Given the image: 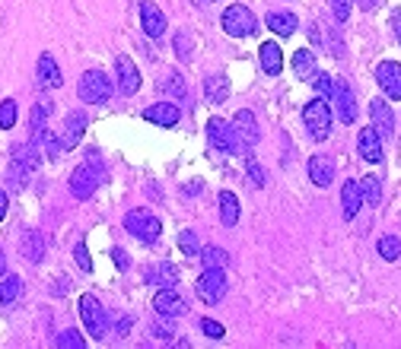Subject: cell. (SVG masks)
Returning <instances> with one entry per match:
<instances>
[{
    "instance_id": "cell-9",
    "label": "cell",
    "mask_w": 401,
    "mask_h": 349,
    "mask_svg": "<svg viewBox=\"0 0 401 349\" xmlns=\"http://www.w3.org/2000/svg\"><path fill=\"white\" fill-rule=\"evenodd\" d=\"M207 140L214 149H220V153H239V143H236V131L229 121L223 118H210L207 121Z\"/></svg>"
},
{
    "instance_id": "cell-42",
    "label": "cell",
    "mask_w": 401,
    "mask_h": 349,
    "mask_svg": "<svg viewBox=\"0 0 401 349\" xmlns=\"http://www.w3.org/2000/svg\"><path fill=\"white\" fill-rule=\"evenodd\" d=\"M73 257H77L80 270H83V273H93V261H90V251H86V245H83V242H77V245H73Z\"/></svg>"
},
{
    "instance_id": "cell-4",
    "label": "cell",
    "mask_w": 401,
    "mask_h": 349,
    "mask_svg": "<svg viewBox=\"0 0 401 349\" xmlns=\"http://www.w3.org/2000/svg\"><path fill=\"white\" fill-rule=\"evenodd\" d=\"M80 318H83V324H86V333H90L93 340H105L108 333V314H105V308H102V302L96 296H80Z\"/></svg>"
},
{
    "instance_id": "cell-47",
    "label": "cell",
    "mask_w": 401,
    "mask_h": 349,
    "mask_svg": "<svg viewBox=\"0 0 401 349\" xmlns=\"http://www.w3.org/2000/svg\"><path fill=\"white\" fill-rule=\"evenodd\" d=\"M67 283H71V279H67V276H58V286H54V296H64V292L71 289V286H67Z\"/></svg>"
},
{
    "instance_id": "cell-13",
    "label": "cell",
    "mask_w": 401,
    "mask_h": 349,
    "mask_svg": "<svg viewBox=\"0 0 401 349\" xmlns=\"http://www.w3.org/2000/svg\"><path fill=\"white\" fill-rule=\"evenodd\" d=\"M376 83L382 86V92L389 95V99L401 102V64H395V60H382V64L376 67Z\"/></svg>"
},
{
    "instance_id": "cell-36",
    "label": "cell",
    "mask_w": 401,
    "mask_h": 349,
    "mask_svg": "<svg viewBox=\"0 0 401 349\" xmlns=\"http://www.w3.org/2000/svg\"><path fill=\"white\" fill-rule=\"evenodd\" d=\"M309 83L318 89V95H322L325 102H331V92H335V77H328V73H318V70H316Z\"/></svg>"
},
{
    "instance_id": "cell-3",
    "label": "cell",
    "mask_w": 401,
    "mask_h": 349,
    "mask_svg": "<svg viewBox=\"0 0 401 349\" xmlns=\"http://www.w3.org/2000/svg\"><path fill=\"white\" fill-rule=\"evenodd\" d=\"M303 124H306V131H309V136L316 143L328 140V134H331V105L322 99V95L312 99L309 105L303 108Z\"/></svg>"
},
{
    "instance_id": "cell-37",
    "label": "cell",
    "mask_w": 401,
    "mask_h": 349,
    "mask_svg": "<svg viewBox=\"0 0 401 349\" xmlns=\"http://www.w3.org/2000/svg\"><path fill=\"white\" fill-rule=\"evenodd\" d=\"M13 124H16V102L4 99V102H0V127H4V131H10Z\"/></svg>"
},
{
    "instance_id": "cell-35",
    "label": "cell",
    "mask_w": 401,
    "mask_h": 349,
    "mask_svg": "<svg viewBox=\"0 0 401 349\" xmlns=\"http://www.w3.org/2000/svg\"><path fill=\"white\" fill-rule=\"evenodd\" d=\"M179 251L185 257H198L201 254V242H198V235H194V229L179 232Z\"/></svg>"
},
{
    "instance_id": "cell-44",
    "label": "cell",
    "mask_w": 401,
    "mask_h": 349,
    "mask_svg": "<svg viewBox=\"0 0 401 349\" xmlns=\"http://www.w3.org/2000/svg\"><path fill=\"white\" fill-rule=\"evenodd\" d=\"M150 333L156 340H166V343L172 340V327H166V324H150Z\"/></svg>"
},
{
    "instance_id": "cell-16",
    "label": "cell",
    "mask_w": 401,
    "mask_h": 349,
    "mask_svg": "<svg viewBox=\"0 0 401 349\" xmlns=\"http://www.w3.org/2000/svg\"><path fill=\"white\" fill-rule=\"evenodd\" d=\"M140 26H144V32L150 38H162L166 36V16H162V10L150 0H144L140 4Z\"/></svg>"
},
{
    "instance_id": "cell-6",
    "label": "cell",
    "mask_w": 401,
    "mask_h": 349,
    "mask_svg": "<svg viewBox=\"0 0 401 349\" xmlns=\"http://www.w3.org/2000/svg\"><path fill=\"white\" fill-rule=\"evenodd\" d=\"M125 229L131 232L134 238H140V242H156L162 232L160 219H156L150 210H131V213L125 216Z\"/></svg>"
},
{
    "instance_id": "cell-45",
    "label": "cell",
    "mask_w": 401,
    "mask_h": 349,
    "mask_svg": "<svg viewBox=\"0 0 401 349\" xmlns=\"http://www.w3.org/2000/svg\"><path fill=\"white\" fill-rule=\"evenodd\" d=\"M112 257H115V267H118V270H125V267L131 264V261H127V254H125L121 248H112Z\"/></svg>"
},
{
    "instance_id": "cell-50",
    "label": "cell",
    "mask_w": 401,
    "mask_h": 349,
    "mask_svg": "<svg viewBox=\"0 0 401 349\" xmlns=\"http://www.w3.org/2000/svg\"><path fill=\"white\" fill-rule=\"evenodd\" d=\"M6 207H10V200H6V194L0 190V222H4V216H6Z\"/></svg>"
},
{
    "instance_id": "cell-21",
    "label": "cell",
    "mask_w": 401,
    "mask_h": 349,
    "mask_svg": "<svg viewBox=\"0 0 401 349\" xmlns=\"http://www.w3.org/2000/svg\"><path fill=\"white\" fill-rule=\"evenodd\" d=\"M258 58H261V70L268 73V77H281L283 70V51L277 42H264L258 48Z\"/></svg>"
},
{
    "instance_id": "cell-15",
    "label": "cell",
    "mask_w": 401,
    "mask_h": 349,
    "mask_svg": "<svg viewBox=\"0 0 401 349\" xmlns=\"http://www.w3.org/2000/svg\"><path fill=\"white\" fill-rule=\"evenodd\" d=\"M309 181L316 184V188H328L331 181H335V159L331 156H325V153H316L309 159Z\"/></svg>"
},
{
    "instance_id": "cell-22",
    "label": "cell",
    "mask_w": 401,
    "mask_h": 349,
    "mask_svg": "<svg viewBox=\"0 0 401 349\" xmlns=\"http://www.w3.org/2000/svg\"><path fill=\"white\" fill-rule=\"evenodd\" d=\"M360 207H363V194H360V181H344L341 188V216L348 219H357Z\"/></svg>"
},
{
    "instance_id": "cell-8",
    "label": "cell",
    "mask_w": 401,
    "mask_h": 349,
    "mask_svg": "<svg viewBox=\"0 0 401 349\" xmlns=\"http://www.w3.org/2000/svg\"><path fill=\"white\" fill-rule=\"evenodd\" d=\"M99 184H102V172L86 162V166H80L77 172L71 175V194L77 197V200H90V197L96 194Z\"/></svg>"
},
{
    "instance_id": "cell-43",
    "label": "cell",
    "mask_w": 401,
    "mask_h": 349,
    "mask_svg": "<svg viewBox=\"0 0 401 349\" xmlns=\"http://www.w3.org/2000/svg\"><path fill=\"white\" fill-rule=\"evenodd\" d=\"M131 327H134V318H131V314H125V318L115 324V337H127V333H131Z\"/></svg>"
},
{
    "instance_id": "cell-29",
    "label": "cell",
    "mask_w": 401,
    "mask_h": 349,
    "mask_svg": "<svg viewBox=\"0 0 401 349\" xmlns=\"http://www.w3.org/2000/svg\"><path fill=\"white\" fill-rule=\"evenodd\" d=\"M23 292V279L16 273H0V305H10Z\"/></svg>"
},
{
    "instance_id": "cell-34",
    "label": "cell",
    "mask_w": 401,
    "mask_h": 349,
    "mask_svg": "<svg viewBox=\"0 0 401 349\" xmlns=\"http://www.w3.org/2000/svg\"><path fill=\"white\" fill-rule=\"evenodd\" d=\"M198 257L204 261V267H226L229 264V254L223 248H217V245H204Z\"/></svg>"
},
{
    "instance_id": "cell-40",
    "label": "cell",
    "mask_w": 401,
    "mask_h": 349,
    "mask_svg": "<svg viewBox=\"0 0 401 349\" xmlns=\"http://www.w3.org/2000/svg\"><path fill=\"white\" fill-rule=\"evenodd\" d=\"M58 346L61 349H83V337H80L77 331H64V333H58Z\"/></svg>"
},
{
    "instance_id": "cell-19",
    "label": "cell",
    "mask_w": 401,
    "mask_h": 349,
    "mask_svg": "<svg viewBox=\"0 0 401 349\" xmlns=\"http://www.w3.org/2000/svg\"><path fill=\"white\" fill-rule=\"evenodd\" d=\"M370 118H373V127H376L382 136H389L395 131V114H392V105L382 99H373L370 102Z\"/></svg>"
},
{
    "instance_id": "cell-10",
    "label": "cell",
    "mask_w": 401,
    "mask_h": 349,
    "mask_svg": "<svg viewBox=\"0 0 401 349\" xmlns=\"http://www.w3.org/2000/svg\"><path fill=\"white\" fill-rule=\"evenodd\" d=\"M233 131H236V143H239V156H249L251 149H255L258 136H261L258 134V124H255V114L242 108L233 121Z\"/></svg>"
},
{
    "instance_id": "cell-38",
    "label": "cell",
    "mask_w": 401,
    "mask_h": 349,
    "mask_svg": "<svg viewBox=\"0 0 401 349\" xmlns=\"http://www.w3.org/2000/svg\"><path fill=\"white\" fill-rule=\"evenodd\" d=\"M175 54H179V58L182 60H188V58H192V36H188V32L185 29H179V36H175Z\"/></svg>"
},
{
    "instance_id": "cell-2",
    "label": "cell",
    "mask_w": 401,
    "mask_h": 349,
    "mask_svg": "<svg viewBox=\"0 0 401 349\" xmlns=\"http://www.w3.org/2000/svg\"><path fill=\"white\" fill-rule=\"evenodd\" d=\"M220 26H223V32H226L229 38H249V36H255L258 32V16L249 10V6L233 4V6L223 10Z\"/></svg>"
},
{
    "instance_id": "cell-5",
    "label": "cell",
    "mask_w": 401,
    "mask_h": 349,
    "mask_svg": "<svg viewBox=\"0 0 401 349\" xmlns=\"http://www.w3.org/2000/svg\"><path fill=\"white\" fill-rule=\"evenodd\" d=\"M194 289H198L201 302H207V305L223 302V296H226V289H229V283H226V273H223V267H204V273L198 276V283H194Z\"/></svg>"
},
{
    "instance_id": "cell-41",
    "label": "cell",
    "mask_w": 401,
    "mask_h": 349,
    "mask_svg": "<svg viewBox=\"0 0 401 349\" xmlns=\"http://www.w3.org/2000/svg\"><path fill=\"white\" fill-rule=\"evenodd\" d=\"M201 331L207 333L210 340H223V337H226L223 324H220V321H214V318H201Z\"/></svg>"
},
{
    "instance_id": "cell-30",
    "label": "cell",
    "mask_w": 401,
    "mask_h": 349,
    "mask_svg": "<svg viewBox=\"0 0 401 349\" xmlns=\"http://www.w3.org/2000/svg\"><path fill=\"white\" fill-rule=\"evenodd\" d=\"M360 194H363L366 207H379L382 203V184H379V178L376 175L360 178Z\"/></svg>"
},
{
    "instance_id": "cell-32",
    "label": "cell",
    "mask_w": 401,
    "mask_h": 349,
    "mask_svg": "<svg viewBox=\"0 0 401 349\" xmlns=\"http://www.w3.org/2000/svg\"><path fill=\"white\" fill-rule=\"evenodd\" d=\"M51 114H54V102L38 99L36 108H32V134L45 131V127H48V118H51Z\"/></svg>"
},
{
    "instance_id": "cell-7",
    "label": "cell",
    "mask_w": 401,
    "mask_h": 349,
    "mask_svg": "<svg viewBox=\"0 0 401 349\" xmlns=\"http://www.w3.org/2000/svg\"><path fill=\"white\" fill-rule=\"evenodd\" d=\"M328 105L338 108V118H341L344 124H353V121H357V99H353V89L344 77H335V92H331Z\"/></svg>"
},
{
    "instance_id": "cell-14",
    "label": "cell",
    "mask_w": 401,
    "mask_h": 349,
    "mask_svg": "<svg viewBox=\"0 0 401 349\" xmlns=\"http://www.w3.org/2000/svg\"><path fill=\"white\" fill-rule=\"evenodd\" d=\"M357 153L366 162H382V134L376 127H363L357 134Z\"/></svg>"
},
{
    "instance_id": "cell-46",
    "label": "cell",
    "mask_w": 401,
    "mask_h": 349,
    "mask_svg": "<svg viewBox=\"0 0 401 349\" xmlns=\"http://www.w3.org/2000/svg\"><path fill=\"white\" fill-rule=\"evenodd\" d=\"M392 29H395V38H398V45H401V10L392 13Z\"/></svg>"
},
{
    "instance_id": "cell-24",
    "label": "cell",
    "mask_w": 401,
    "mask_h": 349,
    "mask_svg": "<svg viewBox=\"0 0 401 349\" xmlns=\"http://www.w3.org/2000/svg\"><path fill=\"white\" fill-rule=\"evenodd\" d=\"M220 222L226 225V229H233L236 222H239V197L233 194V190H220Z\"/></svg>"
},
{
    "instance_id": "cell-51",
    "label": "cell",
    "mask_w": 401,
    "mask_h": 349,
    "mask_svg": "<svg viewBox=\"0 0 401 349\" xmlns=\"http://www.w3.org/2000/svg\"><path fill=\"white\" fill-rule=\"evenodd\" d=\"M0 273H6V257H4V248H0Z\"/></svg>"
},
{
    "instance_id": "cell-11",
    "label": "cell",
    "mask_w": 401,
    "mask_h": 349,
    "mask_svg": "<svg viewBox=\"0 0 401 349\" xmlns=\"http://www.w3.org/2000/svg\"><path fill=\"white\" fill-rule=\"evenodd\" d=\"M115 73H118V92L125 95V99L140 89V70L127 54H118V58H115Z\"/></svg>"
},
{
    "instance_id": "cell-26",
    "label": "cell",
    "mask_w": 401,
    "mask_h": 349,
    "mask_svg": "<svg viewBox=\"0 0 401 349\" xmlns=\"http://www.w3.org/2000/svg\"><path fill=\"white\" fill-rule=\"evenodd\" d=\"M86 124H90V118H86L83 112H71V114H67V124H64V131H67V136H64V149L77 146V140L83 136Z\"/></svg>"
},
{
    "instance_id": "cell-28",
    "label": "cell",
    "mask_w": 401,
    "mask_h": 349,
    "mask_svg": "<svg viewBox=\"0 0 401 349\" xmlns=\"http://www.w3.org/2000/svg\"><path fill=\"white\" fill-rule=\"evenodd\" d=\"M160 92H162V95H172L175 102H185V99H188L185 77H182V73H166V77L160 80Z\"/></svg>"
},
{
    "instance_id": "cell-17",
    "label": "cell",
    "mask_w": 401,
    "mask_h": 349,
    "mask_svg": "<svg viewBox=\"0 0 401 349\" xmlns=\"http://www.w3.org/2000/svg\"><path fill=\"white\" fill-rule=\"evenodd\" d=\"M179 118H182V112L175 102H160V105L144 108V121H153V124H160V127H175Z\"/></svg>"
},
{
    "instance_id": "cell-1",
    "label": "cell",
    "mask_w": 401,
    "mask_h": 349,
    "mask_svg": "<svg viewBox=\"0 0 401 349\" xmlns=\"http://www.w3.org/2000/svg\"><path fill=\"white\" fill-rule=\"evenodd\" d=\"M112 92H115V83L105 70H86L83 77H80L77 95L86 105H105V102L112 99Z\"/></svg>"
},
{
    "instance_id": "cell-48",
    "label": "cell",
    "mask_w": 401,
    "mask_h": 349,
    "mask_svg": "<svg viewBox=\"0 0 401 349\" xmlns=\"http://www.w3.org/2000/svg\"><path fill=\"white\" fill-rule=\"evenodd\" d=\"M357 4H360V10L373 13V10H376V6H379V4H382V0H357Z\"/></svg>"
},
{
    "instance_id": "cell-31",
    "label": "cell",
    "mask_w": 401,
    "mask_h": 349,
    "mask_svg": "<svg viewBox=\"0 0 401 349\" xmlns=\"http://www.w3.org/2000/svg\"><path fill=\"white\" fill-rule=\"evenodd\" d=\"M293 70L300 80H312V73H316V54L309 51V48H300L293 58Z\"/></svg>"
},
{
    "instance_id": "cell-27",
    "label": "cell",
    "mask_w": 401,
    "mask_h": 349,
    "mask_svg": "<svg viewBox=\"0 0 401 349\" xmlns=\"http://www.w3.org/2000/svg\"><path fill=\"white\" fill-rule=\"evenodd\" d=\"M23 257L29 264H42V257H45V238H42V232H26V238H23Z\"/></svg>"
},
{
    "instance_id": "cell-12",
    "label": "cell",
    "mask_w": 401,
    "mask_h": 349,
    "mask_svg": "<svg viewBox=\"0 0 401 349\" xmlns=\"http://www.w3.org/2000/svg\"><path fill=\"white\" fill-rule=\"evenodd\" d=\"M153 311L160 314V318H182V314H185V299H182L172 286H162L153 296Z\"/></svg>"
},
{
    "instance_id": "cell-49",
    "label": "cell",
    "mask_w": 401,
    "mask_h": 349,
    "mask_svg": "<svg viewBox=\"0 0 401 349\" xmlns=\"http://www.w3.org/2000/svg\"><path fill=\"white\" fill-rule=\"evenodd\" d=\"M201 188H204L201 181H192V184H185V194H188V197H194V194H198Z\"/></svg>"
},
{
    "instance_id": "cell-20",
    "label": "cell",
    "mask_w": 401,
    "mask_h": 349,
    "mask_svg": "<svg viewBox=\"0 0 401 349\" xmlns=\"http://www.w3.org/2000/svg\"><path fill=\"white\" fill-rule=\"evenodd\" d=\"M264 23H268V29L274 32V36H281V38L293 36V32L300 29V19H296V16H293V13H290V10H271V13H268V19H264Z\"/></svg>"
},
{
    "instance_id": "cell-25",
    "label": "cell",
    "mask_w": 401,
    "mask_h": 349,
    "mask_svg": "<svg viewBox=\"0 0 401 349\" xmlns=\"http://www.w3.org/2000/svg\"><path fill=\"white\" fill-rule=\"evenodd\" d=\"M144 276H147V283H156V286H175L179 283V267L175 264H156V267H147Z\"/></svg>"
},
{
    "instance_id": "cell-39",
    "label": "cell",
    "mask_w": 401,
    "mask_h": 349,
    "mask_svg": "<svg viewBox=\"0 0 401 349\" xmlns=\"http://www.w3.org/2000/svg\"><path fill=\"white\" fill-rule=\"evenodd\" d=\"M246 175H249L251 188H264V168L258 166L255 159H246Z\"/></svg>"
},
{
    "instance_id": "cell-33",
    "label": "cell",
    "mask_w": 401,
    "mask_h": 349,
    "mask_svg": "<svg viewBox=\"0 0 401 349\" xmlns=\"http://www.w3.org/2000/svg\"><path fill=\"white\" fill-rule=\"evenodd\" d=\"M376 251H379V257H382V261L395 264L398 257H401V238L398 235H382L376 242Z\"/></svg>"
},
{
    "instance_id": "cell-23",
    "label": "cell",
    "mask_w": 401,
    "mask_h": 349,
    "mask_svg": "<svg viewBox=\"0 0 401 349\" xmlns=\"http://www.w3.org/2000/svg\"><path fill=\"white\" fill-rule=\"evenodd\" d=\"M204 95H207L210 105H223L229 99V80L223 73H214L210 80H204Z\"/></svg>"
},
{
    "instance_id": "cell-18",
    "label": "cell",
    "mask_w": 401,
    "mask_h": 349,
    "mask_svg": "<svg viewBox=\"0 0 401 349\" xmlns=\"http://www.w3.org/2000/svg\"><path fill=\"white\" fill-rule=\"evenodd\" d=\"M36 77H38V86H42V89H58L61 83H64V77H61V67H58V60H54L51 54H42V58H38Z\"/></svg>"
}]
</instances>
